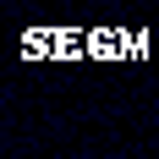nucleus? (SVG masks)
I'll use <instances>...</instances> for the list:
<instances>
[{
    "instance_id": "obj_4",
    "label": "nucleus",
    "mask_w": 159,
    "mask_h": 159,
    "mask_svg": "<svg viewBox=\"0 0 159 159\" xmlns=\"http://www.w3.org/2000/svg\"><path fill=\"white\" fill-rule=\"evenodd\" d=\"M143 55H148V39L143 33H126V61H143Z\"/></svg>"
},
{
    "instance_id": "obj_1",
    "label": "nucleus",
    "mask_w": 159,
    "mask_h": 159,
    "mask_svg": "<svg viewBox=\"0 0 159 159\" xmlns=\"http://www.w3.org/2000/svg\"><path fill=\"white\" fill-rule=\"evenodd\" d=\"M88 55H99V61H121V55H126V33L93 28V33H88Z\"/></svg>"
},
{
    "instance_id": "obj_3",
    "label": "nucleus",
    "mask_w": 159,
    "mask_h": 159,
    "mask_svg": "<svg viewBox=\"0 0 159 159\" xmlns=\"http://www.w3.org/2000/svg\"><path fill=\"white\" fill-rule=\"evenodd\" d=\"M82 49H88V33H61L55 55H61V61H71V55H82Z\"/></svg>"
},
{
    "instance_id": "obj_2",
    "label": "nucleus",
    "mask_w": 159,
    "mask_h": 159,
    "mask_svg": "<svg viewBox=\"0 0 159 159\" xmlns=\"http://www.w3.org/2000/svg\"><path fill=\"white\" fill-rule=\"evenodd\" d=\"M55 44H61V33H49V28H33L28 39H22L28 55H55Z\"/></svg>"
}]
</instances>
